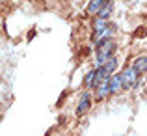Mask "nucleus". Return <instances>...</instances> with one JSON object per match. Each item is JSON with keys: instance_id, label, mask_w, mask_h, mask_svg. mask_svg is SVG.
Here are the masks:
<instances>
[{"instance_id": "nucleus-1", "label": "nucleus", "mask_w": 147, "mask_h": 136, "mask_svg": "<svg viewBox=\"0 0 147 136\" xmlns=\"http://www.w3.org/2000/svg\"><path fill=\"white\" fill-rule=\"evenodd\" d=\"M95 45H97V64L102 65L106 60L112 58V54H114V50H115V43H114L112 37H102V39H99Z\"/></svg>"}, {"instance_id": "nucleus-2", "label": "nucleus", "mask_w": 147, "mask_h": 136, "mask_svg": "<svg viewBox=\"0 0 147 136\" xmlns=\"http://www.w3.org/2000/svg\"><path fill=\"white\" fill-rule=\"evenodd\" d=\"M119 76H121V88H132L134 84H138V75L132 71V67L119 73Z\"/></svg>"}, {"instance_id": "nucleus-3", "label": "nucleus", "mask_w": 147, "mask_h": 136, "mask_svg": "<svg viewBox=\"0 0 147 136\" xmlns=\"http://www.w3.org/2000/svg\"><path fill=\"white\" fill-rule=\"evenodd\" d=\"M90 104H91V95L88 91H84L82 97H80V101H78V106H76V114L78 116L86 114V112L90 110Z\"/></svg>"}, {"instance_id": "nucleus-4", "label": "nucleus", "mask_w": 147, "mask_h": 136, "mask_svg": "<svg viewBox=\"0 0 147 136\" xmlns=\"http://www.w3.org/2000/svg\"><path fill=\"white\" fill-rule=\"evenodd\" d=\"M112 9H114V2H112V0H104L102 6H100L99 11H97V17H99V19H106V21H108Z\"/></svg>"}, {"instance_id": "nucleus-5", "label": "nucleus", "mask_w": 147, "mask_h": 136, "mask_svg": "<svg viewBox=\"0 0 147 136\" xmlns=\"http://www.w3.org/2000/svg\"><path fill=\"white\" fill-rule=\"evenodd\" d=\"M106 86H108V91L110 93H115V91L121 90V76H119V73L117 75H112L110 78L106 80Z\"/></svg>"}, {"instance_id": "nucleus-6", "label": "nucleus", "mask_w": 147, "mask_h": 136, "mask_svg": "<svg viewBox=\"0 0 147 136\" xmlns=\"http://www.w3.org/2000/svg\"><path fill=\"white\" fill-rule=\"evenodd\" d=\"M145 67H147V58H145V54H142V56L136 58V62H134V65H132V71L140 76L142 73H145Z\"/></svg>"}, {"instance_id": "nucleus-7", "label": "nucleus", "mask_w": 147, "mask_h": 136, "mask_svg": "<svg viewBox=\"0 0 147 136\" xmlns=\"http://www.w3.org/2000/svg\"><path fill=\"white\" fill-rule=\"evenodd\" d=\"M108 26H110V24H108L106 19H99V17H97V19H95V22H93V30H95V34L104 32V30H106Z\"/></svg>"}, {"instance_id": "nucleus-8", "label": "nucleus", "mask_w": 147, "mask_h": 136, "mask_svg": "<svg viewBox=\"0 0 147 136\" xmlns=\"http://www.w3.org/2000/svg\"><path fill=\"white\" fill-rule=\"evenodd\" d=\"M97 90V93H95V97H97V101H102L106 95H110V91H108V86H106V82H102L100 86L95 88Z\"/></svg>"}, {"instance_id": "nucleus-9", "label": "nucleus", "mask_w": 147, "mask_h": 136, "mask_svg": "<svg viewBox=\"0 0 147 136\" xmlns=\"http://www.w3.org/2000/svg\"><path fill=\"white\" fill-rule=\"evenodd\" d=\"M102 2H104V0H90V4H88V13L95 15L99 11V7L102 6Z\"/></svg>"}, {"instance_id": "nucleus-10", "label": "nucleus", "mask_w": 147, "mask_h": 136, "mask_svg": "<svg viewBox=\"0 0 147 136\" xmlns=\"http://www.w3.org/2000/svg\"><path fill=\"white\" fill-rule=\"evenodd\" d=\"M95 75H97V71H90L86 75V80H84V84H86V88H93V82H95Z\"/></svg>"}]
</instances>
